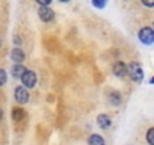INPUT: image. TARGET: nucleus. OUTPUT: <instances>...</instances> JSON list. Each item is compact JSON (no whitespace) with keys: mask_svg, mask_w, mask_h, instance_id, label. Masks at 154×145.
Wrapping results in <instances>:
<instances>
[{"mask_svg":"<svg viewBox=\"0 0 154 145\" xmlns=\"http://www.w3.org/2000/svg\"><path fill=\"white\" fill-rule=\"evenodd\" d=\"M127 76H128L133 82L139 83V82H142V79H143V69H142V66H140L137 62H131L130 65H127Z\"/></svg>","mask_w":154,"mask_h":145,"instance_id":"obj_1","label":"nucleus"},{"mask_svg":"<svg viewBox=\"0 0 154 145\" xmlns=\"http://www.w3.org/2000/svg\"><path fill=\"white\" fill-rule=\"evenodd\" d=\"M137 36H139V41H140L142 44L149 45V44L154 42V30H152L151 27H142V29L139 30Z\"/></svg>","mask_w":154,"mask_h":145,"instance_id":"obj_2","label":"nucleus"},{"mask_svg":"<svg viewBox=\"0 0 154 145\" xmlns=\"http://www.w3.org/2000/svg\"><path fill=\"white\" fill-rule=\"evenodd\" d=\"M29 91H27V88H24V86H17L15 88V91H14V98H15V101L18 103V104H26L27 101H29Z\"/></svg>","mask_w":154,"mask_h":145,"instance_id":"obj_3","label":"nucleus"},{"mask_svg":"<svg viewBox=\"0 0 154 145\" xmlns=\"http://www.w3.org/2000/svg\"><path fill=\"white\" fill-rule=\"evenodd\" d=\"M21 83L24 88H33L36 85V72L32 69H26V72L21 76Z\"/></svg>","mask_w":154,"mask_h":145,"instance_id":"obj_4","label":"nucleus"},{"mask_svg":"<svg viewBox=\"0 0 154 145\" xmlns=\"http://www.w3.org/2000/svg\"><path fill=\"white\" fill-rule=\"evenodd\" d=\"M38 15H39V18H41L44 23H48V21H51V20L54 18V12H53V9L48 8V6H39Z\"/></svg>","mask_w":154,"mask_h":145,"instance_id":"obj_5","label":"nucleus"},{"mask_svg":"<svg viewBox=\"0 0 154 145\" xmlns=\"http://www.w3.org/2000/svg\"><path fill=\"white\" fill-rule=\"evenodd\" d=\"M97 124H98V127H100V128H103V130L109 128V127L112 125L110 116H109V115H106V113H100V115L97 116Z\"/></svg>","mask_w":154,"mask_h":145,"instance_id":"obj_6","label":"nucleus"},{"mask_svg":"<svg viewBox=\"0 0 154 145\" xmlns=\"http://www.w3.org/2000/svg\"><path fill=\"white\" fill-rule=\"evenodd\" d=\"M113 74L116 77H125L127 76V65L124 62H116L113 65Z\"/></svg>","mask_w":154,"mask_h":145,"instance_id":"obj_7","label":"nucleus"},{"mask_svg":"<svg viewBox=\"0 0 154 145\" xmlns=\"http://www.w3.org/2000/svg\"><path fill=\"white\" fill-rule=\"evenodd\" d=\"M11 59H12L15 63H23V60H24V51H23L20 47L12 48V51H11Z\"/></svg>","mask_w":154,"mask_h":145,"instance_id":"obj_8","label":"nucleus"},{"mask_svg":"<svg viewBox=\"0 0 154 145\" xmlns=\"http://www.w3.org/2000/svg\"><path fill=\"white\" fill-rule=\"evenodd\" d=\"M11 72H12V76H14L15 79H21V76L26 72V68L23 66V63H15V65L12 66Z\"/></svg>","mask_w":154,"mask_h":145,"instance_id":"obj_9","label":"nucleus"},{"mask_svg":"<svg viewBox=\"0 0 154 145\" xmlns=\"http://www.w3.org/2000/svg\"><path fill=\"white\" fill-rule=\"evenodd\" d=\"M88 145H104V139L100 134H91L88 137Z\"/></svg>","mask_w":154,"mask_h":145,"instance_id":"obj_10","label":"nucleus"},{"mask_svg":"<svg viewBox=\"0 0 154 145\" xmlns=\"http://www.w3.org/2000/svg\"><path fill=\"white\" fill-rule=\"evenodd\" d=\"M109 101L113 104V106H118L121 103V94L119 92H110V97H109Z\"/></svg>","mask_w":154,"mask_h":145,"instance_id":"obj_11","label":"nucleus"},{"mask_svg":"<svg viewBox=\"0 0 154 145\" xmlns=\"http://www.w3.org/2000/svg\"><path fill=\"white\" fill-rule=\"evenodd\" d=\"M23 110L20 109V107H14V110H12V118H14V121H20L21 118H23Z\"/></svg>","mask_w":154,"mask_h":145,"instance_id":"obj_12","label":"nucleus"},{"mask_svg":"<svg viewBox=\"0 0 154 145\" xmlns=\"http://www.w3.org/2000/svg\"><path fill=\"white\" fill-rule=\"evenodd\" d=\"M146 142H148V145H154V127H151L146 131Z\"/></svg>","mask_w":154,"mask_h":145,"instance_id":"obj_13","label":"nucleus"},{"mask_svg":"<svg viewBox=\"0 0 154 145\" xmlns=\"http://www.w3.org/2000/svg\"><path fill=\"white\" fill-rule=\"evenodd\" d=\"M92 2V5L95 6V8H98V9H103L106 5H107V0H91Z\"/></svg>","mask_w":154,"mask_h":145,"instance_id":"obj_14","label":"nucleus"},{"mask_svg":"<svg viewBox=\"0 0 154 145\" xmlns=\"http://www.w3.org/2000/svg\"><path fill=\"white\" fill-rule=\"evenodd\" d=\"M8 80V74H6V71L3 68H0V86H3Z\"/></svg>","mask_w":154,"mask_h":145,"instance_id":"obj_15","label":"nucleus"},{"mask_svg":"<svg viewBox=\"0 0 154 145\" xmlns=\"http://www.w3.org/2000/svg\"><path fill=\"white\" fill-rule=\"evenodd\" d=\"M146 8H154V0H140Z\"/></svg>","mask_w":154,"mask_h":145,"instance_id":"obj_16","label":"nucleus"},{"mask_svg":"<svg viewBox=\"0 0 154 145\" xmlns=\"http://www.w3.org/2000/svg\"><path fill=\"white\" fill-rule=\"evenodd\" d=\"M36 2L41 5V6H48L51 3V0H36Z\"/></svg>","mask_w":154,"mask_h":145,"instance_id":"obj_17","label":"nucleus"},{"mask_svg":"<svg viewBox=\"0 0 154 145\" xmlns=\"http://www.w3.org/2000/svg\"><path fill=\"white\" fill-rule=\"evenodd\" d=\"M2 118H3V110L0 109V121H2Z\"/></svg>","mask_w":154,"mask_h":145,"instance_id":"obj_18","label":"nucleus"},{"mask_svg":"<svg viewBox=\"0 0 154 145\" xmlns=\"http://www.w3.org/2000/svg\"><path fill=\"white\" fill-rule=\"evenodd\" d=\"M149 83H151V85H154V76H152V77L149 79Z\"/></svg>","mask_w":154,"mask_h":145,"instance_id":"obj_19","label":"nucleus"},{"mask_svg":"<svg viewBox=\"0 0 154 145\" xmlns=\"http://www.w3.org/2000/svg\"><path fill=\"white\" fill-rule=\"evenodd\" d=\"M59 2H62V3H66V2H69V0H59Z\"/></svg>","mask_w":154,"mask_h":145,"instance_id":"obj_20","label":"nucleus"},{"mask_svg":"<svg viewBox=\"0 0 154 145\" xmlns=\"http://www.w3.org/2000/svg\"><path fill=\"white\" fill-rule=\"evenodd\" d=\"M152 24H154V23H152Z\"/></svg>","mask_w":154,"mask_h":145,"instance_id":"obj_21","label":"nucleus"}]
</instances>
